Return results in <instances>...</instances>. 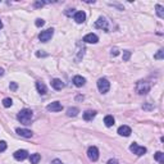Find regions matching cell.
Wrapping results in <instances>:
<instances>
[{
	"instance_id": "6da1fadb",
	"label": "cell",
	"mask_w": 164,
	"mask_h": 164,
	"mask_svg": "<svg viewBox=\"0 0 164 164\" xmlns=\"http://www.w3.org/2000/svg\"><path fill=\"white\" fill-rule=\"evenodd\" d=\"M32 117H33V112L30 110V109H22L17 115L18 121L23 124H30L32 121Z\"/></svg>"
},
{
	"instance_id": "7a4b0ae2",
	"label": "cell",
	"mask_w": 164,
	"mask_h": 164,
	"mask_svg": "<svg viewBox=\"0 0 164 164\" xmlns=\"http://www.w3.org/2000/svg\"><path fill=\"white\" fill-rule=\"evenodd\" d=\"M150 83L149 82H146V81H139L137 82V92L141 95H144V94H147V92L150 91Z\"/></svg>"
},
{
	"instance_id": "3957f363",
	"label": "cell",
	"mask_w": 164,
	"mask_h": 164,
	"mask_svg": "<svg viewBox=\"0 0 164 164\" xmlns=\"http://www.w3.org/2000/svg\"><path fill=\"white\" fill-rule=\"evenodd\" d=\"M98 89L101 94H105V92H108L109 89H110V83H109L107 78H100L98 81Z\"/></svg>"
},
{
	"instance_id": "277c9868",
	"label": "cell",
	"mask_w": 164,
	"mask_h": 164,
	"mask_svg": "<svg viewBox=\"0 0 164 164\" xmlns=\"http://www.w3.org/2000/svg\"><path fill=\"white\" fill-rule=\"evenodd\" d=\"M87 156L91 162H96L99 159V150L95 146H90L87 150Z\"/></svg>"
},
{
	"instance_id": "5b68a950",
	"label": "cell",
	"mask_w": 164,
	"mask_h": 164,
	"mask_svg": "<svg viewBox=\"0 0 164 164\" xmlns=\"http://www.w3.org/2000/svg\"><path fill=\"white\" fill-rule=\"evenodd\" d=\"M53 35H54V30H53V28H49V30L41 32L40 36H38V38H40V41H43V43H47V41L53 37Z\"/></svg>"
},
{
	"instance_id": "8992f818",
	"label": "cell",
	"mask_w": 164,
	"mask_h": 164,
	"mask_svg": "<svg viewBox=\"0 0 164 164\" xmlns=\"http://www.w3.org/2000/svg\"><path fill=\"white\" fill-rule=\"evenodd\" d=\"M130 150L132 151L133 154H136V155H139V156H141V155H144V154L146 153V147H144V146H139L137 144H132V145L130 146Z\"/></svg>"
},
{
	"instance_id": "52a82bcc",
	"label": "cell",
	"mask_w": 164,
	"mask_h": 164,
	"mask_svg": "<svg viewBox=\"0 0 164 164\" xmlns=\"http://www.w3.org/2000/svg\"><path fill=\"white\" fill-rule=\"evenodd\" d=\"M95 27L96 28H100V30H105V31H107L108 30V22H107V19H105L104 17H100L98 21L95 22Z\"/></svg>"
},
{
	"instance_id": "ba28073f",
	"label": "cell",
	"mask_w": 164,
	"mask_h": 164,
	"mask_svg": "<svg viewBox=\"0 0 164 164\" xmlns=\"http://www.w3.org/2000/svg\"><path fill=\"white\" fill-rule=\"evenodd\" d=\"M46 109L49 112H60L63 109V105L60 104L59 101H54V103H51V104L47 105Z\"/></svg>"
},
{
	"instance_id": "9c48e42d",
	"label": "cell",
	"mask_w": 164,
	"mask_h": 164,
	"mask_svg": "<svg viewBox=\"0 0 164 164\" xmlns=\"http://www.w3.org/2000/svg\"><path fill=\"white\" fill-rule=\"evenodd\" d=\"M83 41L87 43V44H96L99 41V37L96 36L95 33H89V35H86V36L83 37Z\"/></svg>"
},
{
	"instance_id": "30bf717a",
	"label": "cell",
	"mask_w": 164,
	"mask_h": 164,
	"mask_svg": "<svg viewBox=\"0 0 164 164\" xmlns=\"http://www.w3.org/2000/svg\"><path fill=\"white\" fill-rule=\"evenodd\" d=\"M15 132H17L19 136L26 137V139H30V137H32V132L30 130H26V128H17V130H15Z\"/></svg>"
},
{
	"instance_id": "8fae6325",
	"label": "cell",
	"mask_w": 164,
	"mask_h": 164,
	"mask_svg": "<svg viewBox=\"0 0 164 164\" xmlns=\"http://www.w3.org/2000/svg\"><path fill=\"white\" fill-rule=\"evenodd\" d=\"M26 158H28V153L26 150H17L14 153V159L17 160H24Z\"/></svg>"
},
{
	"instance_id": "7c38bea8",
	"label": "cell",
	"mask_w": 164,
	"mask_h": 164,
	"mask_svg": "<svg viewBox=\"0 0 164 164\" xmlns=\"http://www.w3.org/2000/svg\"><path fill=\"white\" fill-rule=\"evenodd\" d=\"M131 132H132V131H131V128L128 127V126H121L119 128H118V133L121 135V136H130L131 135Z\"/></svg>"
},
{
	"instance_id": "4fadbf2b",
	"label": "cell",
	"mask_w": 164,
	"mask_h": 164,
	"mask_svg": "<svg viewBox=\"0 0 164 164\" xmlns=\"http://www.w3.org/2000/svg\"><path fill=\"white\" fill-rule=\"evenodd\" d=\"M73 83H75L77 87H82V86L86 83V80L81 76H75L73 77Z\"/></svg>"
},
{
	"instance_id": "5bb4252c",
	"label": "cell",
	"mask_w": 164,
	"mask_h": 164,
	"mask_svg": "<svg viewBox=\"0 0 164 164\" xmlns=\"http://www.w3.org/2000/svg\"><path fill=\"white\" fill-rule=\"evenodd\" d=\"M85 19H86L85 12H77L75 14V21L77 23H82V22H85Z\"/></svg>"
},
{
	"instance_id": "9a60e30c",
	"label": "cell",
	"mask_w": 164,
	"mask_h": 164,
	"mask_svg": "<svg viewBox=\"0 0 164 164\" xmlns=\"http://www.w3.org/2000/svg\"><path fill=\"white\" fill-rule=\"evenodd\" d=\"M51 86H53L55 90H62L64 87V83L62 82V80L55 78V80H53V81H51Z\"/></svg>"
},
{
	"instance_id": "2e32d148",
	"label": "cell",
	"mask_w": 164,
	"mask_h": 164,
	"mask_svg": "<svg viewBox=\"0 0 164 164\" xmlns=\"http://www.w3.org/2000/svg\"><path fill=\"white\" fill-rule=\"evenodd\" d=\"M36 89L41 95H45L47 92V89H46V86H45L44 82H36Z\"/></svg>"
},
{
	"instance_id": "e0dca14e",
	"label": "cell",
	"mask_w": 164,
	"mask_h": 164,
	"mask_svg": "<svg viewBox=\"0 0 164 164\" xmlns=\"http://www.w3.org/2000/svg\"><path fill=\"white\" fill-rule=\"evenodd\" d=\"M95 115H96L95 110H86L85 113H83V119H85V121H91Z\"/></svg>"
},
{
	"instance_id": "ac0fdd59",
	"label": "cell",
	"mask_w": 164,
	"mask_h": 164,
	"mask_svg": "<svg viewBox=\"0 0 164 164\" xmlns=\"http://www.w3.org/2000/svg\"><path fill=\"white\" fill-rule=\"evenodd\" d=\"M78 113H80L78 108H68L67 109V115H68V117H76Z\"/></svg>"
},
{
	"instance_id": "d6986e66",
	"label": "cell",
	"mask_w": 164,
	"mask_h": 164,
	"mask_svg": "<svg viewBox=\"0 0 164 164\" xmlns=\"http://www.w3.org/2000/svg\"><path fill=\"white\" fill-rule=\"evenodd\" d=\"M40 159H41V155H40V154H31V156H30L31 164H37L38 162H40Z\"/></svg>"
},
{
	"instance_id": "ffe728a7",
	"label": "cell",
	"mask_w": 164,
	"mask_h": 164,
	"mask_svg": "<svg viewBox=\"0 0 164 164\" xmlns=\"http://www.w3.org/2000/svg\"><path fill=\"white\" fill-rule=\"evenodd\" d=\"M104 123L107 127H112L114 124V118L112 117V115H107V117L104 118Z\"/></svg>"
},
{
	"instance_id": "44dd1931",
	"label": "cell",
	"mask_w": 164,
	"mask_h": 164,
	"mask_svg": "<svg viewBox=\"0 0 164 164\" xmlns=\"http://www.w3.org/2000/svg\"><path fill=\"white\" fill-rule=\"evenodd\" d=\"M155 9H156V13H158L159 17L160 18H164V8H163V6L158 4V5L155 6Z\"/></svg>"
},
{
	"instance_id": "7402d4cb",
	"label": "cell",
	"mask_w": 164,
	"mask_h": 164,
	"mask_svg": "<svg viewBox=\"0 0 164 164\" xmlns=\"http://www.w3.org/2000/svg\"><path fill=\"white\" fill-rule=\"evenodd\" d=\"M155 160H158L159 163H164V154L162 153V151H158L155 154Z\"/></svg>"
},
{
	"instance_id": "603a6c76",
	"label": "cell",
	"mask_w": 164,
	"mask_h": 164,
	"mask_svg": "<svg viewBox=\"0 0 164 164\" xmlns=\"http://www.w3.org/2000/svg\"><path fill=\"white\" fill-rule=\"evenodd\" d=\"M12 104H13V100L10 98H5L4 100H3V105H4L5 108H9V107H12Z\"/></svg>"
},
{
	"instance_id": "cb8c5ba5",
	"label": "cell",
	"mask_w": 164,
	"mask_h": 164,
	"mask_svg": "<svg viewBox=\"0 0 164 164\" xmlns=\"http://www.w3.org/2000/svg\"><path fill=\"white\" fill-rule=\"evenodd\" d=\"M163 57H164V51H163L162 49H160L158 53L154 55V58H155V59H163Z\"/></svg>"
},
{
	"instance_id": "d4e9b609",
	"label": "cell",
	"mask_w": 164,
	"mask_h": 164,
	"mask_svg": "<svg viewBox=\"0 0 164 164\" xmlns=\"http://www.w3.org/2000/svg\"><path fill=\"white\" fill-rule=\"evenodd\" d=\"M130 57H131V51H128V50L123 51V60L124 62H127V60L130 59Z\"/></svg>"
},
{
	"instance_id": "484cf974",
	"label": "cell",
	"mask_w": 164,
	"mask_h": 164,
	"mask_svg": "<svg viewBox=\"0 0 164 164\" xmlns=\"http://www.w3.org/2000/svg\"><path fill=\"white\" fill-rule=\"evenodd\" d=\"M35 24H36L37 27H43V26L45 24V21H44V19H41V18H38V19H36Z\"/></svg>"
},
{
	"instance_id": "4316f807",
	"label": "cell",
	"mask_w": 164,
	"mask_h": 164,
	"mask_svg": "<svg viewBox=\"0 0 164 164\" xmlns=\"http://www.w3.org/2000/svg\"><path fill=\"white\" fill-rule=\"evenodd\" d=\"M6 150V142L5 141H0V153L5 151Z\"/></svg>"
},
{
	"instance_id": "83f0119b",
	"label": "cell",
	"mask_w": 164,
	"mask_h": 164,
	"mask_svg": "<svg viewBox=\"0 0 164 164\" xmlns=\"http://www.w3.org/2000/svg\"><path fill=\"white\" fill-rule=\"evenodd\" d=\"M44 4H45L44 1H36L33 5H35V8H43V6H44Z\"/></svg>"
},
{
	"instance_id": "f1b7e54d",
	"label": "cell",
	"mask_w": 164,
	"mask_h": 164,
	"mask_svg": "<svg viewBox=\"0 0 164 164\" xmlns=\"http://www.w3.org/2000/svg\"><path fill=\"white\" fill-rule=\"evenodd\" d=\"M18 89V85L15 82H10V90L12 91H15V90Z\"/></svg>"
},
{
	"instance_id": "f546056e",
	"label": "cell",
	"mask_w": 164,
	"mask_h": 164,
	"mask_svg": "<svg viewBox=\"0 0 164 164\" xmlns=\"http://www.w3.org/2000/svg\"><path fill=\"white\" fill-rule=\"evenodd\" d=\"M108 164H119V163H118V160H115V159H110V160H108Z\"/></svg>"
},
{
	"instance_id": "4dcf8cb0",
	"label": "cell",
	"mask_w": 164,
	"mask_h": 164,
	"mask_svg": "<svg viewBox=\"0 0 164 164\" xmlns=\"http://www.w3.org/2000/svg\"><path fill=\"white\" fill-rule=\"evenodd\" d=\"M112 55H118V49H117V47L112 49Z\"/></svg>"
},
{
	"instance_id": "1f68e13d",
	"label": "cell",
	"mask_w": 164,
	"mask_h": 164,
	"mask_svg": "<svg viewBox=\"0 0 164 164\" xmlns=\"http://www.w3.org/2000/svg\"><path fill=\"white\" fill-rule=\"evenodd\" d=\"M51 164H64V163H62L59 159H54L53 162H51Z\"/></svg>"
},
{
	"instance_id": "d6a6232c",
	"label": "cell",
	"mask_w": 164,
	"mask_h": 164,
	"mask_svg": "<svg viewBox=\"0 0 164 164\" xmlns=\"http://www.w3.org/2000/svg\"><path fill=\"white\" fill-rule=\"evenodd\" d=\"M3 75H4V69L0 68V76H3Z\"/></svg>"
},
{
	"instance_id": "836d02e7",
	"label": "cell",
	"mask_w": 164,
	"mask_h": 164,
	"mask_svg": "<svg viewBox=\"0 0 164 164\" xmlns=\"http://www.w3.org/2000/svg\"><path fill=\"white\" fill-rule=\"evenodd\" d=\"M3 27V23H1V21H0V28H1Z\"/></svg>"
}]
</instances>
